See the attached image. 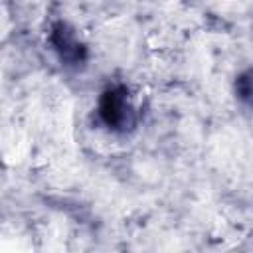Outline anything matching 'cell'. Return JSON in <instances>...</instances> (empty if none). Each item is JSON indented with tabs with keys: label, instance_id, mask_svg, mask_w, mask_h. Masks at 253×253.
<instances>
[{
	"label": "cell",
	"instance_id": "cell-1",
	"mask_svg": "<svg viewBox=\"0 0 253 253\" xmlns=\"http://www.w3.org/2000/svg\"><path fill=\"white\" fill-rule=\"evenodd\" d=\"M101 115L109 125L119 128H126V125L134 123V111L125 91H109L101 103Z\"/></svg>",
	"mask_w": 253,
	"mask_h": 253
},
{
	"label": "cell",
	"instance_id": "cell-2",
	"mask_svg": "<svg viewBox=\"0 0 253 253\" xmlns=\"http://www.w3.org/2000/svg\"><path fill=\"white\" fill-rule=\"evenodd\" d=\"M239 85H241V97L245 101L253 103V71L247 73V75H243L241 81H239Z\"/></svg>",
	"mask_w": 253,
	"mask_h": 253
}]
</instances>
